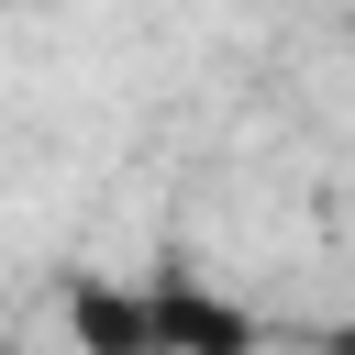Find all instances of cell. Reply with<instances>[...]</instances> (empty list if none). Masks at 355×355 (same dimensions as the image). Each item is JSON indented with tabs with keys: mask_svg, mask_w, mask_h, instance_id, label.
Masks as SVG:
<instances>
[{
	"mask_svg": "<svg viewBox=\"0 0 355 355\" xmlns=\"http://www.w3.org/2000/svg\"><path fill=\"white\" fill-rule=\"evenodd\" d=\"M322 355H355V322H333V333H322Z\"/></svg>",
	"mask_w": 355,
	"mask_h": 355,
	"instance_id": "3957f363",
	"label": "cell"
},
{
	"mask_svg": "<svg viewBox=\"0 0 355 355\" xmlns=\"http://www.w3.org/2000/svg\"><path fill=\"white\" fill-rule=\"evenodd\" d=\"M67 333L89 355H155V311H144V277L111 288V277H78L67 288Z\"/></svg>",
	"mask_w": 355,
	"mask_h": 355,
	"instance_id": "7a4b0ae2",
	"label": "cell"
},
{
	"mask_svg": "<svg viewBox=\"0 0 355 355\" xmlns=\"http://www.w3.org/2000/svg\"><path fill=\"white\" fill-rule=\"evenodd\" d=\"M144 311H155V355H255V311L222 300L200 266H155L144 277Z\"/></svg>",
	"mask_w": 355,
	"mask_h": 355,
	"instance_id": "6da1fadb",
	"label": "cell"
}]
</instances>
